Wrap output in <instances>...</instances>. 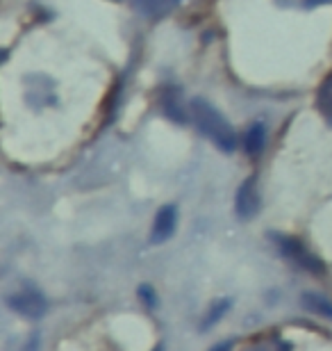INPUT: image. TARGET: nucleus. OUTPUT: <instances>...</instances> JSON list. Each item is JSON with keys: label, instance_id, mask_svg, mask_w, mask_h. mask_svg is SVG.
<instances>
[{"label": "nucleus", "instance_id": "1", "mask_svg": "<svg viewBox=\"0 0 332 351\" xmlns=\"http://www.w3.org/2000/svg\"><path fill=\"white\" fill-rule=\"evenodd\" d=\"M192 114H194L196 125H199V130L207 139H212L218 149L225 151V153H232L237 149L235 130H232L228 119H225L214 105L203 101V98H196V101L192 103Z\"/></svg>", "mask_w": 332, "mask_h": 351}, {"label": "nucleus", "instance_id": "2", "mask_svg": "<svg viewBox=\"0 0 332 351\" xmlns=\"http://www.w3.org/2000/svg\"><path fill=\"white\" fill-rule=\"evenodd\" d=\"M7 306L14 313L23 315L25 319H39L44 317L48 311V301L44 299V294L37 290H21L16 294L7 297Z\"/></svg>", "mask_w": 332, "mask_h": 351}, {"label": "nucleus", "instance_id": "3", "mask_svg": "<svg viewBox=\"0 0 332 351\" xmlns=\"http://www.w3.org/2000/svg\"><path fill=\"white\" fill-rule=\"evenodd\" d=\"M280 251L285 254L289 261H294L296 265H301L303 269L307 271H323V263L316 258L314 254H309V251L303 247L298 240H294V237H280Z\"/></svg>", "mask_w": 332, "mask_h": 351}, {"label": "nucleus", "instance_id": "4", "mask_svg": "<svg viewBox=\"0 0 332 351\" xmlns=\"http://www.w3.org/2000/svg\"><path fill=\"white\" fill-rule=\"evenodd\" d=\"M235 210L242 219H251V217H255V213L259 210V196H257L255 178H246L242 182V187L237 189Z\"/></svg>", "mask_w": 332, "mask_h": 351}, {"label": "nucleus", "instance_id": "5", "mask_svg": "<svg viewBox=\"0 0 332 351\" xmlns=\"http://www.w3.org/2000/svg\"><path fill=\"white\" fill-rule=\"evenodd\" d=\"M175 226H178V208H175L173 203H168V206L162 208L157 213V217H155L153 235H151L153 244L166 242L168 237L175 233Z\"/></svg>", "mask_w": 332, "mask_h": 351}, {"label": "nucleus", "instance_id": "6", "mask_svg": "<svg viewBox=\"0 0 332 351\" xmlns=\"http://www.w3.org/2000/svg\"><path fill=\"white\" fill-rule=\"evenodd\" d=\"M134 3H137L141 14L155 19V16H164V14L173 12L180 0H134Z\"/></svg>", "mask_w": 332, "mask_h": 351}, {"label": "nucleus", "instance_id": "7", "mask_svg": "<svg viewBox=\"0 0 332 351\" xmlns=\"http://www.w3.org/2000/svg\"><path fill=\"white\" fill-rule=\"evenodd\" d=\"M264 144H266V128L262 123L251 125L248 132H246V139H244L246 153H248V156H259V153L264 151Z\"/></svg>", "mask_w": 332, "mask_h": 351}, {"label": "nucleus", "instance_id": "8", "mask_svg": "<svg viewBox=\"0 0 332 351\" xmlns=\"http://www.w3.org/2000/svg\"><path fill=\"white\" fill-rule=\"evenodd\" d=\"M316 108H319L323 119L332 125V75L323 80V85L319 87V94H316Z\"/></svg>", "mask_w": 332, "mask_h": 351}, {"label": "nucleus", "instance_id": "9", "mask_svg": "<svg viewBox=\"0 0 332 351\" xmlns=\"http://www.w3.org/2000/svg\"><path fill=\"white\" fill-rule=\"evenodd\" d=\"M303 306L307 311L321 315V317L332 319V301L328 297H321V294H303Z\"/></svg>", "mask_w": 332, "mask_h": 351}, {"label": "nucleus", "instance_id": "10", "mask_svg": "<svg viewBox=\"0 0 332 351\" xmlns=\"http://www.w3.org/2000/svg\"><path fill=\"white\" fill-rule=\"evenodd\" d=\"M228 308H230V299H221L218 304H214V308H212L209 315L203 322V328H209L212 324H216V322L223 317V313L228 311Z\"/></svg>", "mask_w": 332, "mask_h": 351}, {"label": "nucleus", "instance_id": "11", "mask_svg": "<svg viewBox=\"0 0 332 351\" xmlns=\"http://www.w3.org/2000/svg\"><path fill=\"white\" fill-rule=\"evenodd\" d=\"M139 294H141V301L148 306V308H155L157 306V299H155V292L151 285H141L139 287Z\"/></svg>", "mask_w": 332, "mask_h": 351}, {"label": "nucleus", "instance_id": "12", "mask_svg": "<svg viewBox=\"0 0 332 351\" xmlns=\"http://www.w3.org/2000/svg\"><path fill=\"white\" fill-rule=\"evenodd\" d=\"M321 3H330V0H305L307 7H314V5H321Z\"/></svg>", "mask_w": 332, "mask_h": 351}]
</instances>
